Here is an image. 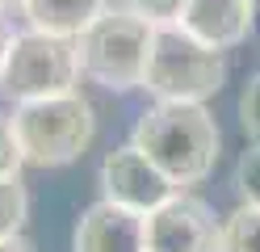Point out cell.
<instances>
[{"mask_svg": "<svg viewBox=\"0 0 260 252\" xmlns=\"http://www.w3.org/2000/svg\"><path fill=\"white\" fill-rule=\"evenodd\" d=\"M130 143L181 189L206 181L218 160V126L202 101H155L139 114Z\"/></svg>", "mask_w": 260, "mask_h": 252, "instance_id": "obj_1", "label": "cell"}, {"mask_svg": "<svg viewBox=\"0 0 260 252\" xmlns=\"http://www.w3.org/2000/svg\"><path fill=\"white\" fill-rule=\"evenodd\" d=\"M9 122H13V139L21 147V160L38 168H59V164L80 160L96 134L92 105L76 89L59 97L17 101Z\"/></svg>", "mask_w": 260, "mask_h": 252, "instance_id": "obj_2", "label": "cell"}, {"mask_svg": "<svg viewBox=\"0 0 260 252\" xmlns=\"http://www.w3.org/2000/svg\"><path fill=\"white\" fill-rule=\"evenodd\" d=\"M155 25L130 9H105L96 21L76 38L80 46V72L96 80L101 89L126 93L143 89L147 76V55H151Z\"/></svg>", "mask_w": 260, "mask_h": 252, "instance_id": "obj_3", "label": "cell"}, {"mask_svg": "<svg viewBox=\"0 0 260 252\" xmlns=\"http://www.w3.org/2000/svg\"><path fill=\"white\" fill-rule=\"evenodd\" d=\"M226 59L218 46L198 42L181 25H155L143 89L155 101H206L222 89Z\"/></svg>", "mask_w": 260, "mask_h": 252, "instance_id": "obj_4", "label": "cell"}, {"mask_svg": "<svg viewBox=\"0 0 260 252\" xmlns=\"http://www.w3.org/2000/svg\"><path fill=\"white\" fill-rule=\"evenodd\" d=\"M76 80H80L76 38H59V34H42V30H25L9 38L5 59H0V89L13 101L72 93Z\"/></svg>", "mask_w": 260, "mask_h": 252, "instance_id": "obj_5", "label": "cell"}, {"mask_svg": "<svg viewBox=\"0 0 260 252\" xmlns=\"http://www.w3.org/2000/svg\"><path fill=\"white\" fill-rule=\"evenodd\" d=\"M101 193L113 206H126L135 214H151L168 198L181 193V185H172L135 143H126V147H113L101 164Z\"/></svg>", "mask_w": 260, "mask_h": 252, "instance_id": "obj_6", "label": "cell"}, {"mask_svg": "<svg viewBox=\"0 0 260 252\" xmlns=\"http://www.w3.org/2000/svg\"><path fill=\"white\" fill-rule=\"evenodd\" d=\"M147 252H222V223L202 198L176 193L147 214Z\"/></svg>", "mask_w": 260, "mask_h": 252, "instance_id": "obj_7", "label": "cell"}, {"mask_svg": "<svg viewBox=\"0 0 260 252\" xmlns=\"http://www.w3.org/2000/svg\"><path fill=\"white\" fill-rule=\"evenodd\" d=\"M72 252H147V214H135L101 198L80 214Z\"/></svg>", "mask_w": 260, "mask_h": 252, "instance_id": "obj_8", "label": "cell"}, {"mask_svg": "<svg viewBox=\"0 0 260 252\" xmlns=\"http://www.w3.org/2000/svg\"><path fill=\"white\" fill-rule=\"evenodd\" d=\"M176 25L185 34H193L198 42H206V46L231 50L252 34L256 5L252 0H189Z\"/></svg>", "mask_w": 260, "mask_h": 252, "instance_id": "obj_9", "label": "cell"}, {"mask_svg": "<svg viewBox=\"0 0 260 252\" xmlns=\"http://www.w3.org/2000/svg\"><path fill=\"white\" fill-rule=\"evenodd\" d=\"M105 9L109 0H25L29 30L59 34V38H80Z\"/></svg>", "mask_w": 260, "mask_h": 252, "instance_id": "obj_10", "label": "cell"}, {"mask_svg": "<svg viewBox=\"0 0 260 252\" xmlns=\"http://www.w3.org/2000/svg\"><path fill=\"white\" fill-rule=\"evenodd\" d=\"M222 252H260V206L243 202L222 218Z\"/></svg>", "mask_w": 260, "mask_h": 252, "instance_id": "obj_11", "label": "cell"}, {"mask_svg": "<svg viewBox=\"0 0 260 252\" xmlns=\"http://www.w3.org/2000/svg\"><path fill=\"white\" fill-rule=\"evenodd\" d=\"M25 210H29V198H25L21 177H0V240L21 235Z\"/></svg>", "mask_w": 260, "mask_h": 252, "instance_id": "obj_12", "label": "cell"}, {"mask_svg": "<svg viewBox=\"0 0 260 252\" xmlns=\"http://www.w3.org/2000/svg\"><path fill=\"white\" fill-rule=\"evenodd\" d=\"M235 189L243 202L260 206V143H252L248 151L239 156V168H235Z\"/></svg>", "mask_w": 260, "mask_h": 252, "instance_id": "obj_13", "label": "cell"}, {"mask_svg": "<svg viewBox=\"0 0 260 252\" xmlns=\"http://www.w3.org/2000/svg\"><path fill=\"white\" fill-rule=\"evenodd\" d=\"M185 5L189 0H126V9L139 13V17H147L151 25H176L181 13H185Z\"/></svg>", "mask_w": 260, "mask_h": 252, "instance_id": "obj_14", "label": "cell"}, {"mask_svg": "<svg viewBox=\"0 0 260 252\" xmlns=\"http://www.w3.org/2000/svg\"><path fill=\"white\" fill-rule=\"evenodd\" d=\"M239 126L252 143H260V72L248 80V89L239 97Z\"/></svg>", "mask_w": 260, "mask_h": 252, "instance_id": "obj_15", "label": "cell"}, {"mask_svg": "<svg viewBox=\"0 0 260 252\" xmlns=\"http://www.w3.org/2000/svg\"><path fill=\"white\" fill-rule=\"evenodd\" d=\"M21 147L13 139V122L9 118H0V177H17L21 173Z\"/></svg>", "mask_w": 260, "mask_h": 252, "instance_id": "obj_16", "label": "cell"}, {"mask_svg": "<svg viewBox=\"0 0 260 252\" xmlns=\"http://www.w3.org/2000/svg\"><path fill=\"white\" fill-rule=\"evenodd\" d=\"M0 252H38L25 235H13V240H0Z\"/></svg>", "mask_w": 260, "mask_h": 252, "instance_id": "obj_17", "label": "cell"}, {"mask_svg": "<svg viewBox=\"0 0 260 252\" xmlns=\"http://www.w3.org/2000/svg\"><path fill=\"white\" fill-rule=\"evenodd\" d=\"M5 46H9V30H5V21H0V59H5Z\"/></svg>", "mask_w": 260, "mask_h": 252, "instance_id": "obj_18", "label": "cell"}, {"mask_svg": "<svg viewBox=\"0 0 260 252\" xmlns=\"http://www.w3.org/2000/svg\"><path fill=\"white\" fill-rule=\"evenodd\" d=\"M0 9H25V0H0Z\"/></svg>", "mask_w": 260, "mask_h": 252, "instance_id": "obj_19", "label": "cell"}, {"mask_svg": "<svg viewBox=\"0 0 260 252\" xmlns=\"http://www.w3.org/2000/svg\"><path fill=\"white\" fill-rule=\"evenodd\" d=\"M252 5H256V9H260V0H252Z\"/></svg>", "mask_w": 260, "mask_h": 252, "instance_id": "obj_20", "label": "cell"}]
</instances>
